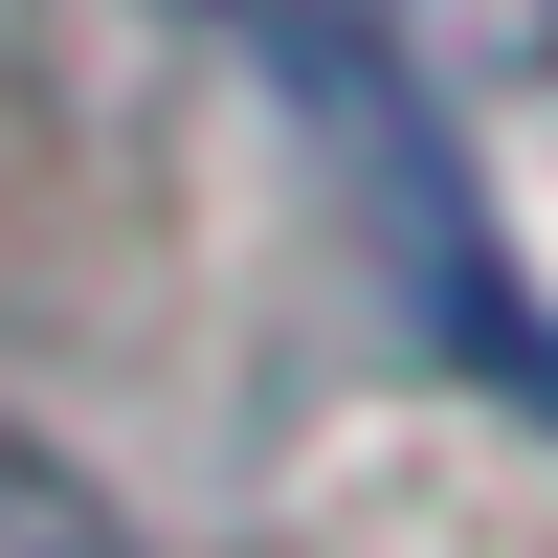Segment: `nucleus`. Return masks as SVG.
<instances>
[{
	"mask_svg": "<svg viewBox=\"0 0 558 558\" xmlns=\"http://www.w3.org/2000/svg\"><path fill=\"white\" fill-rule=\"evenodd\" d=\"M0 558H134V514L68 470V447H23V425H0Z\"/></svg>",
	"mask_w": 558,
	"mask_h": 558,
	"instance_id": "f03ea898",
	"label": "nucleus"
},
{
	"mask_svg": "<svg viewBox=\"0 0 558 558\" xmlns=\"http://www.w3.org/2000/svg\"><path fill=\"white\" fill-rule=\"evenodd\" d=\"M313 45H357V68H425V89H514L558 68V0H291Z\"/></svg>",
	"mask_w": 558,
	"mask_h": 558,
	"instance_id": "f257e3e1",
	"label": "nucleus"
}]
</instances>
